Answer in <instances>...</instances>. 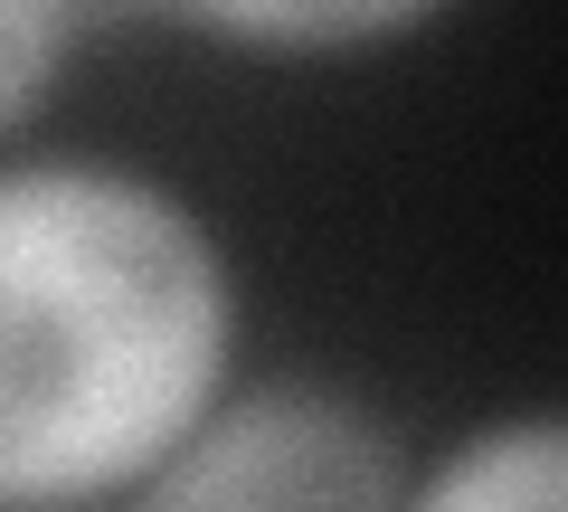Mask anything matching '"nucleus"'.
Instances as JSON below:
<instances>
[{"mask_svg":"<svg viewBox=\"0 0 568 512\" xmlns=\"http://www.w3.org/2000/svg\"><path fill=\"white\" fill-rule=\"evenodd\" d=\"M398 512H568V428L559 409H503L436 436L407 474Z\"/></svg>","mask_w":568,"mask_h":512,"instance_id":"20e7f679","label":"nucleus"},{"mask_svg":"<svg viewBox=\"0 0 568 512\" xmlns=\"http://www.w3.org/2000/svg\"><path fill=\"white\" fill-rule=\"evenodd\" d=\"M246 370V267L123 152H0V512H114Z\"/></svg>","mask_w":568,"mask_h":512,"instance_id":"f257e3e1","label":"nucleus"},{"mask_svg":"<svg viewBox=\"0 0 568 512\" xmlns=\"http://www.w3.org/2000/svg\"><path fill=\"white\" fill-rule=\"evenodd\" d=\"M455 0H123V20H162L246 67H351L426 39Z\"/></svg>","mask_w":568,"mask_h":512,"instance_id":"7ed1b4c3","label":"nucleus"},{"mask_svg":"<svg viewBox=\"0 0 568 512\" xmlns=\"http://www.w3.org/2000/svg\"><path fill=\"white\" fill-rule=\"evenodd\" d=\"M417 446L332 370H237L114 512H398Z\"/></svg>","mask_w":568,"mask_h":512,"instance_id":"f03ea898","label":"nucleus"},{"mask_svg":"<svg viewBox=\"0 0 568 512\" xmlns=\"http://www.w3.org/2000/svg\"><path fill=\"white\" fill-rule=\"evenodd\" d=\"M104 29H123V0H0V152L29 143Z\"/></svg>","mask_w":568,"mask_h":512,"instance_id":"39448f33","label":"nucleus"}]
</instances>
